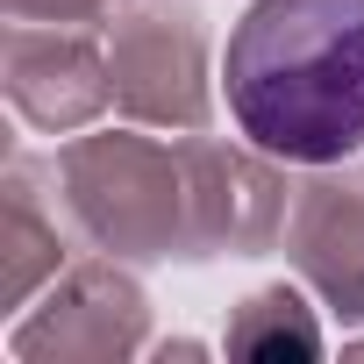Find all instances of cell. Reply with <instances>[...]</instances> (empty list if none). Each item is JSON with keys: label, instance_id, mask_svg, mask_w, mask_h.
I'll use <instances>...</instances> for the list:
<instances>
[{"label": "cell", "instance_id": "6da1fadb", "mask_svg": "<svg viewBox=\"0 0 364 364\" xmlns=\"http://www.w3.org/2000/svg\"><path fill=\"white\" fill-rule=\"evenodd\" d=\"M222 100L279 164L364 150V0H250L222 43Z\"/></svg>", "mask_w": 364, "mask_h": 364}]
</instances>
